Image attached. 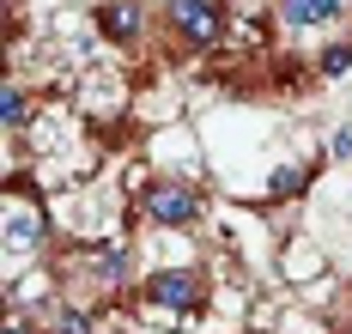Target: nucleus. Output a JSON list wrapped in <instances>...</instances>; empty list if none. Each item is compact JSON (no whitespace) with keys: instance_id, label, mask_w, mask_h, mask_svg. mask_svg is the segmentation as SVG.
I'll use <instances>...</instances> for the list:
<instances>
[{"instance_id":"1","label":"nucleus","mask_w":352,"mask_h":334,"mask_svg":"<svg viewBox=\"0 0 352 334\" xmlns=\"http://www.w3.org/2000/svg\"><path fill=\"white\" fill-rule=\"evenodd\" d=\"M140 213L152 225H195V213H201V194L188 183H152L140 194Z\"/></svg>"},{"instance_id":"2","label":"nucleus","mask_w":352,"mask_h":334,"mask_svg":"<svg viewBox=\"0 0 352 334\" xmlns=\"http://www.w3.org/2000/svg\"><path fill=\"white\" fill-rule=\"evenodd\" d=\"M170 25L188 43H212L225 31V0H176L170 6Z\"/></svg>"},{"instance_id":"3","label":"nucleus","mask_w":352,"mask_h":334,"mask_svg":"<svg viewBox=\"0 0 352 334\" xmlns=\"http://www.w3.org/2000/svg\"><path fill=\"white\" fill-rule=\"evenodd\" d=\"M146 298H152L158 310H195V304H201V280L182 274V267H164V274L146 280Z\"/></svg>"},{"instance_id":"4","label":"nucleus","mask_w":352,"mask_h":334,"mask_svg":"<svg viewBox=\"0 0 352 334\" xmlns=\"http://www.w3.org/2000/svg\"><path fill=\"white\" fill-rule=\"evenodd\" d=\"M334 12H340V0H280L285 25H328Z\"/></svg>"},{"instance_id":"5","label":"nucleus","mask_w":352,"mask_h":334,"mask_svg":"<svg viewBox=\"0 0 352 334\" xmlns=\"http://www.w3.org/2000/svg\"><path fill=\"white\" fill-rule=\"evenodd\" d=\"M104 31H109L116 43L140 37V6H128V0H109V6H104Z\"/></svg>"},{"instance_id":"6","label":"nucleus","mask_w":352,"mask_h":334,"mask_svg":"<svg viewBox=\"0 0 352 334\" xmlns=\"http://www.w3.org/2000/svg\"><path fill=\"white\" fill-rule=\"evenodd\" d=\"M36 231H43L36 219H25V213H12V219H6V249H12V256H25V249L36 243Z\"/></svg>"},{"instance_id":"7","label":"nucleus","mask_w":352,"mask_h":334,"mask_svg":"<svg viewBox=\"0 0 352 334\" xmlns=\"http://www.w3.org/2000/svg\"><path fill=\"white\" fill-rule=\"evenodd\" d=\"M0 115H6V128H25V122H31V104H25V91H19V85H6V91H0Z\"/></svg>"},{"instance_id":"8","label":"nucleus","mask_w":352,"mask_h":334,"mask_svg":"<svg viewBox=\"0 0 352 334\" xmlns=\"http://www.w3.org/2000/svg\"><path fill=\"white\" fill-rule=\"evenodd\" d=\"M352 67V43H334V49H322V61H316V74H328V79H340Z\"/></svg>"},{"instance_id":"9","label":"nucleus","mask_w":352,"mask_h":334,"mask_svg":"<svg viewBox=\"0 0 352 334\" xmlns=\"http://www.w3.org/2000/svg\"><path fill=\"white\" fill-rule=\"evenodd\" d=\"M304 183H310V170H298V164H280L274 170V194H298Z\"/></svg>"},{"instance_id":"10","label":"nucleus","mask_w":352,"mask_h":334,"mask_svg":"<svg viewBox=\"0 0 352 334\" xmlns=\"http://www.w3.org/2000/svg\"><path fill=\"white\" fill-rule=\"evenodd\" d=\"M61 334H91V316H85V310H67V316H61Z\"/></svg>"},{"instance_id":"11","label":"nucleus","mask_w":352,"mask_h":334,"mask_svg":"<svg viewBox=\"0 0 352 334\" xmlns=\"http://www.w3.org/2000/svg\"><path fill=\"white\" fill-rule=\"evenodd\" d=\"M98 274H104V280H116V274H122V249H104V256H98Z\"/></svg>"},{"instance_id":"12","label":"nucleus","mask_w":352,"mask_h":334,"mask_svg":"<svg viewBox=\"0 0 352 334\" xmlns=\"http://www.w3.org/2000/svg\"><path fill=\"white\" fill-rule=\"evenodd\" d=\"M334 158H352V128H340V134H334Z\"/></svg>"},{"instance_id":"13","label":"nucleus","mask_w":352,"mask_h":334,"mask_svg":"<svg viewBox=\"0 0 352 334\" xmlns=\"http://www.w3.org/2000/svg\"><path fill=\"white\" fill-rule=\"evenodd\" d=\"M6 334H31V322L25 316H6Z\"/></svg>"}]
</instances>
